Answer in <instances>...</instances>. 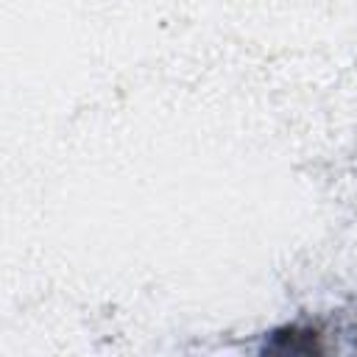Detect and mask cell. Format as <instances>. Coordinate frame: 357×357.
<instances>
[{
    "instance_id": "obj_1",
    "label": "cell",
    "mask_w": 357,
    "mask_h": 357,
    "mask_svg": "<svg viewBox=\"0 0 357 357\" xmlns=\"http://www.w3.org/2000/svg\"><path fill=\"white\" fill-rule=\"evenodd\" d=\"M271 351H290V354H315L321 351V343H318V332L307 329H282V332H273V343L268 346Z\"/></svg>"
}]
</instances>
